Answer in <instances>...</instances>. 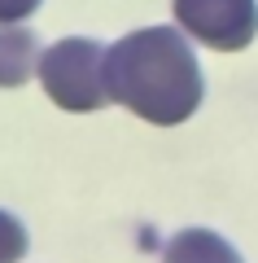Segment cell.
I'll return each instance as SVG.
<instances>
[{"label": "cell", "mask_w": 258, "mask_h": 263, "mask_svg": "<svg viewBox=\"0 0 258 263\" xmlns=\"http://www.w3.org/2000/svg\"><path fill=\"white\" fill-rule=\"evenodd\" d=\"M105 44L101 40H88V35H66L57 40L53 48L39 53L35 75L44 84L48 101L62 105L70 114H92L101 110L110 97H105Z\"/></svg>", "instance_id": "obj_2"}, {"label": "cell", "mask_w": 258, "mask_h": 263, "mask_svg": "<svg viewBox=\"0 0 258 263\" xmlns=\"http://www.w3.org/2000/svg\"><path fill=\"white\" fill-rule=\"evenodd\" d=\"M44 0H0V22H27Z\"/></svg>", "instance_id": "obj_7"}, {"label": "cell", "mask_w": 258, "mask_h": 263, "mask_svg": "<svg viewBox=\"0 0 258 263\" xmlns=\"http://www.w3.org/2000/svg\"><path fill=\"white\" fill-rule=\"evenodd\" d=\"M105 97L145 123L175 127L193 119L206 97V79L193 44L175 27H140L105 48Z\"/></svg>", "instance_id": "obj_1"}, {"label": "cell", "mask_w": 258, "mask_h": 263, "mask_svg": "<svg viewBox=\"0 0 258 263\" xmlns=\"http://www.w3.org/2000/svg\"><path fill=\"white\" fill-rule=\"evenodd\" d=\"M162 263H241L236 246L210 228H184L166 241Z\"/></svg>", "instance_id": "obj_5"}, {"label": "cell", "mask_w": 258, "mask_h": 263, "mask_svg": "<svg viewBox=\"0 0 258 263\" xmlns=\"http://www.w3.org/2000/svg\"><path fill=\"white\" fill-rule=\"evenodd\" d=\"M27 254V228L18 215L0 211V263H18Z\"/></svg>", "instance_id": "obj_6"}, {"label": "cell", "mask_w": 258, "mask_h": 263, "mask_svg": "<svg viewBox=\"0 0 258 263\" xmlns=\"http://www.w3.org/2000/svg\"><path fill=\"white\" fill-rule=\"evenodd\" d=\"M39 66V40L22 22H0V88H22Z\"/></svg>", "instance_id": "obj_4"}, {"label": "cell", "mask_w": 258, "mask_h": 263, "mask_svg": "<svg viewBox=\"0 0 258 263\" xmlns=\"http://www.w3.org/2000/svg\"><path fill=\"white\" fill-rule=\"evenodd\" d=\"M175 22L197 44L241 53L258 35V0H175Z\"/></svg>", "instance_id": "obj_3"}]
</instances>
